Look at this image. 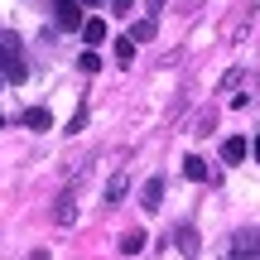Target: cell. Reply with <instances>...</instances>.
<instances>
[{
	"mask_svg": "<svg viewBox=\"0 0 260 260\" xmlns=\"http://www.w3.org/2000/svg\"><path fill=\"white\" fill-rule=\"evenodd\" d=\"M0 77H5V82H24L29 77V63H24V48H19V34H0Z\"/></svg>",
	"mask_w": 260,
	"mask_h": 260,
	"instance_id": "6da1fadb",
	"label": "cell"
},
{
	"mask_svg": "<svg viewBox=\"0 0 260 260\" xmlns=\"http://www.w3.org/2000/svg\"><path fill=\"white\" fill-rule=\"evenodd\" d=\"M53 24L58 29H68V34H82V24H87V15H82V5L77 0H53Z\"/></svg>",
	"mask_w": 260,
	"mask_h": 260,
	"instance_id": "7a4b0ae2",
	"label": "cell"
},
{
	"mask_svg": "<svg viewBox=\"0 0 260 260\" xmlns=\"http://www.w3.org/2000/svg\"><path fill=\"white\" fill-rule=\"evenodd\" d=\"M232 260H260V232H236Z\"/></svg>",
	"mask_w": 260,
	"mask_h": 260,
	"instance_id": "3957f363",
	"label": "cell"
},
{
	"mask_svg": "<svg viewBox=\"0 0 260 260\" xmlns=\"http://www.w3.org/2000/svg\"><path fill=\"white\" fill-rule=\"evenodd\" d=\"M174 246H178L183 255H198V232H193L188 222H178V226H174Z\"/></svg>",
	"mask_w": 260,
	"mask_h": 260,
	"instance_id": "277c9868",
	"label": "cell"
},
{
	"mask_svg": "<svg viewBox=\"0 0 260 260\" xmlns=\"http://www.w3.org/2000/svg\"><path fill=\"white\" fill-rule=\"evenodd\" d=\"M159 198H164V178H149V183L140 188V203H145V212H154Z\"/></svg>",
	"mask_w": 260,
	"mask_h": 260,
	"instance_id": "5b68a950",
	"label": "cell"
},
{
	"mask_svg": "<svg viewBox=\"0 0 260 260\" xmlns=\"http://www.w3.org/2000/svg\"><path fill=\"white\" fill-rule=\"evenodd\" d=\"M135 48H140V44L125 34V39H116V44H111V53H116V63H121V68H130V63H135Z\"/></svg>",
	"mask_w": 260,
	"mask_h": 260,
	"instance_id": "8992f818",
	"label": "cell"
},
{
	"mask_svg": "<svg viewBox=\"0 0 260 260\" xmlns=\"http://www.w3.org/2000/svg\"><path fill=\"white\" fill-rule=\"evenodd\" d=\"M24 130H53V116H48L44 106H29L24 111Z\"/></svg>",
	"mask_w": 260,
	"mask_h": 260,
	"instance_id": "52a82bcc",
	"label": "cell"
},
{
	"mask_svg": "<svg viewBox=\"0 0 260 260\" xmlns=\"http://www.w3.org/2000/svg\"><path fill=\"white\" fill-rule=\"evenodd\" d=\"M82 39H87V44L96 48V44H102V39H106V19H102V15H92V19H87V24H82Z\"/></svg>",
	"mask_w": 260,
	"mask_h": 260,
	"instance_id": "ba28073f",
	"label": "cell"
},
{
	"mask_svg": "<svg viewBox=\"0 0 260 260\" xmlns=\"http://www.w3.org/2000/svg\"><path fill=\"white\" fill-rule=\"evenodd\" d=\"M246 149H251V145H246L241 135H232V140L222 145V154H226V164H241V159H246Z\"/></svg>",
	"mask_w": 260,
	"mask_h": 260,
	"instance_id": "9c48e42d",
	"label": "cell"
},
{
	"mask_svg": "<svg viewBox=\"0 0 260 260\" xmlns=\"http://www.w3.org/2000/svg\"><path fill=\"white\" fill-rule=\"evenodd\" d=\"M183 178H193V183H207V164H203L198 154H188V159H183Z\"/></svg>",
	"mask_w": 260,
	"mask_h": 260,
	"instance_id": "30bf717a",
	"label": "cell"
},
{
	"mask_svg": "<svg viewBox=\"0 0 260 260\" xmlns=\"http://www.w3.org/2000/svg\"><path fill=\"white\" fill-rule=\"evenodd\" d=\"M125 188H130V178H125V174H116L111 183H106V203H121V198H125Z\"/></svg>",
	"mask_w": 260,
	"mask_h": 260,
	"instance_id": "8fae6325",
	"label": "cell"
},
{
	"mask_svg": "<svg viewBox=\"0 0 260 260\" xmlns=\"http://www.w3.org/2000/svg\"><path fill=\"white\" fill-rule=\"evenodd\" d=\"M121 251L125 255H140V251H145V232H125L121 236Z\"/></svg>",
	"mask_w": 260,
	"mask_h": 260,
	"instance_id": "7c38bea8",
	"label": "cell"
},
{
	"mask_svg": "<svg viewBox=\"0 0 260 260\" xmlns=\"http://www.w3.org/2000/svg\"><path fill=\"white\" fill-rule=\"evenodd\" d=\"M130 39H135V44H149V39H154V19H140V24L130 29Z\"/></svg>",
	"mask_w": 260,
	"mask_h": 260,
	"instance_id": "4fadbf2b",
	"label": "cell"
},
{
	"mask_svg": "<svg viewBox=\"0 0 260 260\" xmlns=\"http://www.w3.org/2000/svg\"><path fill=\"white\" fill-rule=\"evenodd\" d=\"M77 68H82V73H102V53H82Z\"/></svg>",
	"mask_w": 260,
	"mask_h": 260,
	"instance_id": "5bb4252c",
	"label": "cell"
},
{
	"mask_svg": "<svg viewBox=\"0 0 260 260\" xmlns=\"http://www.w3.org/2000/svg\"><path fill=\"white\" fill-rule=\"evenodd\" d=\"M53 217H58V222H63V226L73 222V217H77V212H73V198H63V203H58V212H53Z\"/></svg>",
	"mask_w": 260,
	"mask_h": 260,
	"instance_id": "9a60e30c",
	"label": "cell"
},
{
	"mask_svg": "<svg viewBox=\"0 0 260 260\" xmlns=\"http://www.w3.org/2000/svg\"><path fill=\"white\" fill-rule=\"evenodd\" d=\"M111 10H116V15H130V10H135V0H111Z\"/></svg>",
	"mask_w": 260,
	"mask_h": 260,
	"instance_id": "2e32d148",
	"label": "cell"
},
{
	"mask_svg": "<svg viewBox=\"0 0 260 260\" xmlns=\"http://www.w3.org/2000/svg\"><path fill=\"white\" fill-rule=\"evenodd\" d=\"M77 5H102V0H77Z\"/></svg>",
	"mask_w": 260,
	"mask_h": 260,
	"instance_id": "e0dca14e",
	"label": "cell"
},
{
	"mask_svg": "<svg viewBox=\"0 0 260 260\" xmlns=\"http://www.w3.org/2000/svg\"><path fill=\"white\" fill-rule=\"evenodd\" d=\"M255 159H260V140H255Z\"/></svg>",
	"mask_w": 260,
	"mask_h": 260,
	"instance_id": "ac0fdd59",
	"label": "cell"
},
{
	"mask_svg": "<svg viewBox=\"0 0 260 260\" xmlns=\"http://www.w3.org/2000/svg\"><path fill=\"white\" fill-rule=\"evenodd\" d=\"M0 130H5V121H0Z\"/></svg>",
	"mask_w": 260,
	"mask_h": 260,
	"instance_id": "d6986e66",
	"label": "cell"
},
{
	"mask_svg": "<svg viewBox=\"0 0 260 260\" xmlns=\"http://www.w3.org/2000/svg\"><path fill=\"white\" fill-rule=\"evenodd\" d=\"M0 82H5V77H0Z\"/></svg>",
	"mask_w": 260,
	"mask_h": 260,
	"instance_id": "ffe728a7",
	"label": "cell"
}]
</instances>
